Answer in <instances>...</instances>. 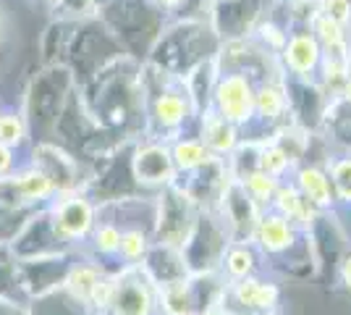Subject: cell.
<instances>
[{
  "label": "cell",
  "mask_w": 351,
  "mask_h": 315,
  "mask_svg": "<svg viewBox=\"0 0 351 315\" xmlns=\"http://www.w3.org/2000/svg\"><path fill=\"white\" fill-rule=\"evenodd\" d=\"M142 268L147 270V276L155 281L158 289L173 284V281H181L191 273L189 263L184 257V250L176 244H165V242H158L155 247L147 250Z\"/></svg>",
  "instance_id": "cell-17"
},
{
  "label": "cell",
  "mask_w": 351,
  "mask_h": 315,
  "mask_svg": "<svg viewBox=\"0 0 351 315\" xmlns=\"http://www.w3.org/2000/svg\"><path fill=\"white\" fill-rule=\"evenodd\" d=\"M273 202H276V210H278L280 215H286L291 224H299L302 229H307L312 224V218H315V213H317V208L309 205L307 197L302 195V189L296 184H283V187H278Z\"/></svg>",
  "instance_id": "cell-25"
},
{
  "label": "cell",
  "mask_w": 351,
  "mask_h": 315,
  "mask_svg": "<svg viewBox=\"0 0 351 315\" xmlns=\"http://www.w3.org/2000/svg\"><path fill=\"white\" fill-rule=\"evenodd\" d=\"M338 276H341V284L346 286V292H351V250L341 257V263H338Z\"/></svg>",
  "instance_id": "cell-40"
},
{
  "label": "cell",
  "mask_w": 351,
  "mask_h": 315,
  "mask_svg": "<svg viewBox=\"0 0 351 315\" xmlns=\"http://www.w3.org/2000/svg\"><path fill=\"white\" fill-rule=\"evenodd\" d=\"M121 229H118L113 221H97V226L92 229V244H95V250L97 253H103V255H113L118 253V247H121Z\"/></svg>",
  "instance_id": "cell-35"
},
{
  "label": "cell",
  "mask_w": 351,
  "mask_h": 315,
  "mask_svg": "<svg viewBox=\"0 0 351 315\" xmlns=\"http://www.w3.org/2000/svg\"><path fill=\"white\" fill-rule=\"evenodd\" d=\"M171 152H173L176 171H181V174H189L213 158V152L207 150L199 137H178L171 145Z\"/></svg>",
  "instance_id": "cell-27"
},
{
  "label": "cell",
  "mask_w": 351,
  "mask_h": 315,
  "mask_svg": "<svg viewBox=\"0 0 351 315\" xmlns=\"http://www.w3.org/2000/svg\"><path fill=\"white\" fill-rule=\"evenodd\" d=\"M97 16L110 27L123 50L139 60H147L149 47L168 21V16L152 0H110Z\"/></svg>",
  "instance_id": "cell-5"
},
{
  "label": "cell",
  "mask_w": 351,
  "mask_h": 315,
  "mask_svg": "<svg viewBox=\"0 0 351 315\" xmlns=\"http://www.w3.org/2000/svg\"><path fill=\"white\" fill-rule=\"evenodd\" d=\"M0 315H27V310L19 307L14 300H5V297L0 294Z\"/></svg>",
  "instance_id": "cell-43"
},
{
  "label": "cell",
  "mask_w": 351,
  "mask_h": 315,
  "mask_svg": "<svg viewBox=\"0 0 351 315\" xmlns=\"http://www.w3.org/2000/svg\"><path fill=\"white\" fill-rule=\"evenodd\" d=\"M223 268L231 279H247L254 270V253L247 242H236V244H228L226 255H223Z\"/></svg>",
  "instance_id": "cell-28"
},
{
  "label": "cell",
  "mask_w": 351,
  "mask_h": 315,
  "mask_svg": "<svg viewBox=\"0 0 351 315\" xmlns=\"http://www.w3.org/2000/svg\"><path fill=\"white\" fill-rule=\"evenodd\" d=\"M0 113H3V108H0Z\"/></svg>",
  "instance_id": "cell-46"
},
{
  "label": "cell",
  "mask_w": 351,
  "mask_h": 315,
  "mask_svg": "<svg viewBox=\"0 0 351 315\" xmlns=\"http://www.w3.org/2000/svg\"><path fill=\"white\" fill-rule=\"evenodd\" d=\"M34 3H43L45 8H53V5H56V3H58V0H34Z\"/></svg>",
  "instance_id": "cell-45"
},
{
  "label": "cell",
  "mask_w": 351,
  "mask_h": 315,
  "mask_svg": "<svg viewBox=\"0 0 351 315\" xmlns=\"http://www.w3.org/2000/svg\"><path fill=\"white\" fill-rule=\"evenodd\" d=\"M199 213L202 210L197 205V200L184 187H176V184L165 187V192L155 202V237L158 242L181 247L191 234Z\"/></svg>",
  "instance_id": "cell-9"
},
{
  "label": "cell",
  "mask_w": 351,
  "mask_h": 315,
  "mask_svg": "<svg viewBox=\"0 0 351 315\" xmlns=\"http://www.w3.org/2000/svg\"><path fill=\"white\" fill-rule=\"evenodd\" d=\"M8 30H11V16H8V8L5 3L0 0V53H3V45L8 40Z\"/></svg>",
  "instance_id": "cell-41"
},
{
  "label": "cell",
  "mask_w": 351,
  "mask_h": 315,
  "mask_svg": "<svg viewBox=\"0 0 351 315\" xmlns=\"http://www.w3.org/2000/svg\"><path fill=\"white\" fill-rule=\"evenodd\" d=\"M218 79H220L218 56L197 63L191 71L184 74V82H186V90H189L191 103L197 108V113H202V110H207L213 105V92H215Z\"/></svg>",
  "instance_id": "cell-21"
},
{
  "label": "cell",
  "mask_w": 351,
  "mask_h": 315,
  "mask_svg": "<svg viewBox=\"0 0 351 315\" xmlns=\"http://www.w3.org/2000/svg\"><path fill=\"white\" fill-rule=\"evenodd\" d=\"M220 50L218 34L213 32L205 16L197 14H178L171 16L162 24L158 40L149 47L147 60L158 63L160 69L171 74L184 76L197 63L207 58H215Z\"/></svg>",
  "instance_id": "cell-2"
},
{
  "label": "cell",
  "mask_w": 351,
  "mask_h": 315,
  "mask_svg": "<svg viewBox=\"0 0 351 315\" xmlns=\"http://www.w3.org/2000/svg\"><path fill=\"white\" fill-rule=\"evenodd\" d=\"M121 56H129V53L123 50V45L118 43V37L103 19L92 16V19H84L76 24L63 63H69L79 84H84L87 79L103 71L108 63L118 60Z\"/></svg>",
  "instance_id": "cell-6"
},
{
  "label": "cell",
  "mask_w": 351,
  "mask_h": 315,
  "mask_svg": "<svg viewBox=\"0 0 351 315\" xmlns=\"http://www.w3.org/2000/svg\"><path fill=\"white\" fill-rule=\"evenodd\" d=\"M254 95H257L254 79L239 71H226L220 74L213 92V108L241 129L254 121Z\"/></svg>",
  "instance_id": "cell-11"
},
{
  "label": "cell",
  "mask_w": 351,
  "mask_h": 315,
  "mask_svg": "<svg viewBox=\"0 0 351 315\" xmlns=\"http://www.w3.org/2000/svg\"><path fill=\"white\" fill-rule=\"evenodd\" d=\"M270 8V0H210L205 19L220 43L247 40L254 34Z\"/></svg>",
  "instance_id": "cell-8"
},
{
  "label": "cell",
  "mask_w": 351,
  "mask_h": 315,
  "mask_svg": "<svg viewBox=\"0 0 351 315\" xmlns=\"http://www.w3.org/2000/svg\"><path fill=\"white\" fill-rule=\"evenodd\" d=\"M29 137V124L21 110H3L0 113V142L8 148L24 145Z\"/></svg>",
  "instance_id": "cell-29"
},
{
  "label": "cell",
  "mask_w": 351,
  "mask_h": 315,
  "mask_svg": "<svg viewBox=\"0 0 351 315\" xmlns=\"http://www.w3.org/2000/svg\"><path fill=\"white\" fill-rule=\"evenodd\" d=\"M79 21H69V19H58V16H50L47 27L40 34V53H43V66L47 63H63L66 60V50L73 37Z\"/></svg>",
  "instance_id": "cell-24"
},
{
  "label": "cell",
  "mask_w": 351,
  "mask_h": 315,
  "mask_svg": "<svg viewBox=\"0 0 351 315\" xmlns=\"http://www.w3.org/2000/svg\"><path fill=\"white\" fill-rule=\"evenodd\" d=\"M231 242H234L231 229L223 221L218 210L199 213L191 234L181 244L184 257L189 263V270L191 273H213L218 266H223V255H226Z\"/></svg>",
  "instance_id": "cell-7"
},
{
  "label": "cell",
  "mask_w": 351,
  "mask_h": 315,
  "mask_svg": "<svg viewBox=\"0 0 351 315\" xmlns=\"http://www.w3.org/2000/svg\"><path fill=\"white\" fill-rule=\"evenodd\" d=\"M218 213L231 229L234 242H247L249 237H254V229H257L260 215H263L260 205L254 202V197L247 192L244 181L234 179V176L226 181V187L220 192Z\"/></svg>",
  "instance_id": "cell-14"
},
{
  "label": "cell",
  "mask_w": 351,
  "mask_h": 315,
  "mask_svg": "<svg viewBox=\"0 0 351 315\" xmlns=\"http://www.w3.org/2000/svg\"><path fill=\"white\" fill-rule=\"evenodd\" d=\"M244 187L247 192L254 197L257 205H265V202H273V197L278 192V176H270L267 171H254L244 179Z\"/></svg>",
  "instance_id": "cell-32"
},
{
  "label": "cell",
  "mask_w": 351,
  "mask_h": 315,
  "mask_svg": "<svg viewBox=\"0 0 351 315\" xmlns=\"http://www.w3.org/2000/svg\"><path fill=\"white\" fill-rule=\"evenodd\" d=\"M147 250H149V240L142 229H129L121 234V247H118V255L123 257L126 263H136V260H145Z\"/></svg>",
  "instance_id": "cell-33"
},
{
  "label": "cell",
  "mask_w": 351,
  "mask_h": 315,
  "mask_svg": "<svg viewBox=\"0 0 351 315\" xmlns=\"http://www.w3.org/2000/svg\"><path fill=\"white\" fill-rule=\"evenodd\" d=\"M103 279L105 273L100 268H95V266H73L69 270V276H66V281H63V289L89 307V302H92V297H95V292H97V286H100Z\"/></svg>",
  "instance_id": "cell-26"
},
{
  "label": "cell",
  "mask_w": 351,
  "mask_h": 315,
  "mask_svg": "<svg viewBox=\"0 0 351 315\" xmlns=\"http://www.w3.org/2000/svg\"><path fill=\"white\" fill-rule=\"evenodd\" d=\"M29 205L27 197L21 192V184L16 174H0V208L5 210H24Z\"/></svg>",
  "instance_id": "cell-36"
},
{
  "label": "cell",
  "mask_w": 351,
  "mask_h": 315,
  "mask_svg": "<svg viewBox=\"0 0 351 315\" xmlns=\"http://www.w3.org/2000/svg\"><path fill=\"white\" fill-rule=\"evenodd\" d=\"M32 165L40 168L47 179L53 181L56 192H73L82 184V161L69 148H63L53 139H40L32 150Z\"/></svg>",
  "instance_id": "cell-13"
},
{
  "label": "cell",
  "mask_w": 351,
  "mask_h": 315,
  "mask_svg": "<svg viewBox=\"0 0 351 315\" xmlns=\"http://www.w3.org/2000/svg\"><path fill=\"white\" fill-rule=\"evenodd\" d=\"M197 124H199V135L197 137L205 142V148L213 155L226 158V155H231L236 150V145H239V126L231 124L226 116H220L213 105L197 116Z\"/></svg>",
  "instance_id": "cell-18"
},
{
  "label": "cell",
  "mask_w": 351,
  "mask_h": 315,
  "mask_svg": "<svg viewBox=\"0 0 351 315\" xmlns=\"http://www.w3.org/2000/svg\"><path fill=\"white\" fill-rule=\"evenodd\" d=\"M322 56H325V50H322L320 40L315 37V32L309 27L291 30L286 45L278 53L286 76H299V79H315L320 74Z\"/></svg>",
  "instance_id": "cell-16"
},
{
  "label": "cell",
  "mask_w": 351,
  "mask_h": 315,
  "mask_svg": "<svg viewBox=\"0 0 351 315\" xmlns=\"http://www.w3.org/2000/svg\"><path fill=\"white\" fill-rule=\"evenodd\" d=\"M289 168H291V161L286 158V152L280 150L270 137H265L263 139V171H267L270 176H278L280 179Z\"/></svg>",
  "instance_id": "cell-37"
},
{
  "label": "cell",
  "mask_w": 351,
  "mask_h": 315,
  "mask_svg": "<svg viewBox=\"0 0 351 315\" xmlns=\"http://www.w3.org/2000/svg\"><path fill=\"white\" fill-rule=\"evenodd\" d=\"M231 297L239 305H244V310H273L278 305L280 292L273 281H263V279L247 276V279L234 281Z\"/></svg>",
  "instance_id": "cell-23"
},
{
  "label": "cell",
  "mask_w": 351,
  "mask_h": 315,
  "mask_svg": "<svg viewBox=\"0 0 351 315\" xmlns=\"http://www.w3.org/2000/svg\"><path fill=\"white\" fill-rule=\"evenodd\" d=\"M215 315H273V310H244V313H231V310H218Z\"/></svg>",
  "instance_id": "cell-44"
},
{
  "label": "cell",
  "mask_w": 351,
  "mask_h": 315,
  "mask_svg": "<svg viewBox=\"0 0 351 315\" xmlns=\"http://www.w3.org/2000/svg\"><path fill=\"white\" fill-rule=\"evenodd\" d=\"M132 179L139 187L155 189V187H171L173 176L178 174L173 163V152L171 145H165L162 139H147V142H136L132 155Z\"/></svg>",
  "instance_id": "cell-12"
},
{
  "label": "cell",
  "mask_w": 351,
  "mask_h": 315,
  "mask_svg": "<svg viewBox=\"0 0 351 315\" xmlns=\"http://www.w3.org/2000/svg\"><path fill=\"white\" fill-rule=\"evenodd\" d=\"M142 84L147 97V129L149 139H171L181 129L197 121V108L191 103L184 76L171 74L152 60H142Z\"/></svg>",
  "instance_id": "cell-3"
},
{
  "label": "cell",
  "mask_w": 351,
  "mask_h": 315,
  "mask_svg": "<svg viewBox=\"0 0 351 315\" xmlns=\"http://www.w3.org/2000/svg\"><path fill=\"white\" fill-rule=\"evenodd\" d=\"M19 176V184H21V192L27 197V202L34 205V202H40L45 197H50L56 192V187H53V181L45 176L40 168H27V171H21V174H16Z\"/></svg>",
  "instance_id": "cell-31"
},
{
  "label": "cell",
  "mask_w": 351,
  "mask_h": 315,
  "mask_svg": "<svg viewBox=\"0 0 351 315\" xmlns=\"http://www.w3.org/2000/svg\"><path fill=\"white\" fill-rule=\"evenodd\" d=\"M76 87H79V79L69 63H47L37 74H32L29 84L24 90V108H21L29 124V132H37L40 139H50Z\"/></svg>",
  "instance_id": "cell-4"
},
{
  "label": "cell",
  "mask_w": 351,
  "mask_h": 315,
  "mask_svg": "<svg viewBox=\"0 0 351 315\" xmlns=\"http://www.w3.org/2000/svg\"><path fill=\"white\" fill-rule=\"evenodd\" d=\"M155 310V281L142 266H129L113 276L110 284V315H152Z\"/></svg>",
  "instance_id": "cell-10"
},
{
  "label": "cell",
  "mask_w": 351,
  "mask_h": 315,
  "mask_svg": "<svg viewBox=\"0 0 351 315\" xmlns=\"http://www.w3.org/2000/svg\"><path fill=\"white\" fill-rule=\"evenodd\" d=\"M328 176L333 184L336 200H341L343 205H351V152L328 161Z\"/></svg>",
  "instance_id": "cell-30"
},
{
  "label": "cell",
  "mask_w": 351,
  "mask_h": 315,
  "mask_svg": "<svg viewBox=\"0 0 351 315\" xmlns=\"http://www.w3.org/2000/svg\"><path fill=\"white\" fill-rule=\"evenodd\" d=\"M320 14L333 19L338 24H351V0H320Z\"/></svg>",
  "instance_id": "cell-38"
},
{
  "label": "cell",
  "mask_w": 351,
  "mask_h": 315,
  "mask_svg": "<svg viewBox=\"0 0 351 315\" xmlns=\"http://www.w3.org/2000/svg\"><path fill=\"white\" fill-rule=\"evenodd\" d=\"M11 165H14V148L0 142V174H8Z\"/></svg>",
  "instance_id": "cell-42"
},
{
  "label": "cell",
  "mask_w": 351,
  "mask_h": 315,
  "mask_svg": "<svg viewBox=\"0 0 351 315\" xmlns=\"http://www.w3.org/2000/svg\"><path fill=\"white\" fill-rule=\"evenodd\" d=\"M254 240L263 247L265 253L270 255H280L286 250H291L296 244V229L293 224L280 215V213H267V215H260V224L254 229Z\"/></svg>",
  "instance_id": "cell-20"
},
{
  "label": "cell",
  "mask_w": 351,
  "mask_h": 315,
  "mask_svg": "<svg viewBox=\"0 0 351 315\" xmlns=\"http://www.w3.org/2000/svg\"><path fill=\"white\" fill-rule=\"evenodd\" d=\"M254 116H260L265 124H286L289 116V92H286V76L265 79L257 84L254 95Z\"/></svg>",
  "instance_id": "cell-19"
},
{
  "label": "cell",
  "mask_w": 351,
  "mask_h": 315,
  "mask_svg": "<svg viewBox=\"0 0 351 315\" xmlns=\"http://www.w3.org/2000/svg\"><path fill=\"white\" fill-rule=\"evenodd\" d=\"M60 200L47 210L50 224L66 242L84 240L89 231L95 229V215L97 208L89 202V197L79 195V189L73 192H60Z\"/></svg>",
  "instance_id": "cell-15"
},
{
  "label": "cell",
  "mask_w": 351,
  "mask_h": 315,
  "mask_svg": "<svg viewBox=\"0 0 351 315\" xmlns=\"http://www.w3.org/2000/svg\"><path fill=\"white\" fill-rule=\"evenodd\" d=\"M296 187L302 189V195L307 197V202L312 208L330 210L333 202H336L328 168H322V165H302L296 171Z\"/></svg>",
  "instance_id": "cell-22"
},
{
  "label": "cell",
  "mask_w": 351,
  "mask_h": 315,
  "mask_svg": "<svg viewBox=\"0 0 351 315\" xmlns=\"http://www.w3.org/2000/svg\"><path fill=\"white\" fill-rule=\"evenodd\" d=\"M50 16H58V19H69V21H84L97 16V3L95 0H58Z\"/></svg>",
  "instance_id": "cell-34"
},
{
  "label": "cell",
  "mask_w": 351,
  "mask_h": 315,
  "mask_svg": "<svg viewBox=\"0 0 351 315\" xmlns=\"http://www.w3.org/2000/svg\"><path fill=\"white\" fill-rule=\"evenodd\" d=\"M95 121L121 139H139L147 129V97L142 84V60L121 56L103 71L79 84Z\"/></svg>",
  "instance_id": "cell-1"
},
{
  "label": "cell",
  "mask_w": 351,
  "mask_h": 315,
  "mask_svg": "<svg viewBox=\"0 0 351 315\" xmlns=\"http://www.w3.org/2000/svg\"><path fill=\"white\" fill-rule=\"evenodd\" d=\"M152 3H155L168 19H171V16H178V14H186L191 5V0H152Z\"/></svg>",
  "instance_id": "cell-39"
}]
</instances>
